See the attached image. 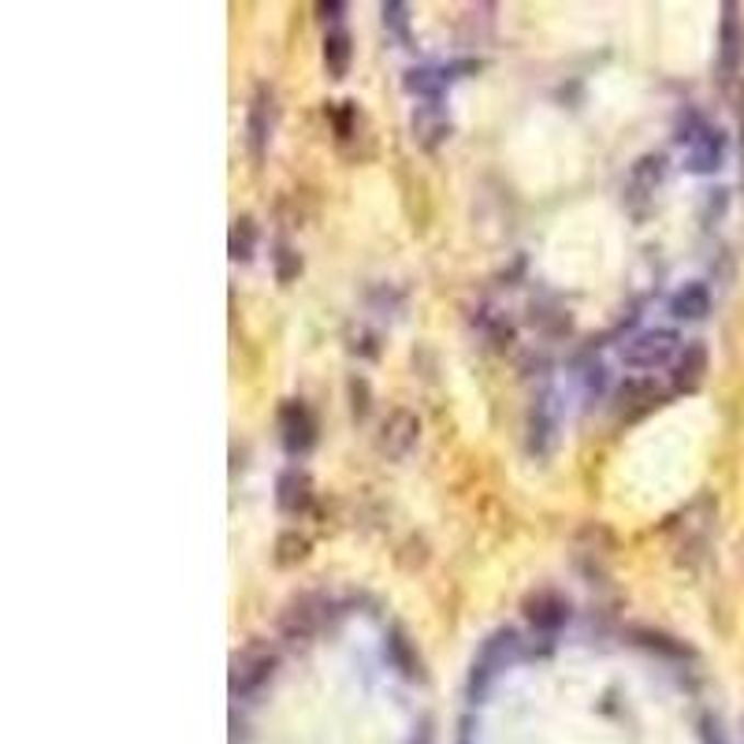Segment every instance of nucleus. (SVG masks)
Returning a JSON list of instances; mask_svg holds the SVG:
<instances>
[{
  "instance_id": "18",
  "label": "nucleus",
  "mask_w": 744,
  "mask_h": 744,
  "mask_svg": "<svg viewBox=\"0 0 744 744\" xmlns=\"http://www.w3.org/2000/svg\"><path fill=\"white\" fill-rule=\"evenodd\" d=\"M257 247H261L257 220H253V216H234L231 234H228V257L234 265H250V261L257 257Z\"/></svg>"
},
{
  "instance_id": "16",
  "label": "nucleus",
  "mask_w": 744,
  "mask_h": 744,
  "mask_svg": "<svg viewBox=\"0 0 744 744\" xmlns=\"http://www.w3.org/2000/svg\"><path fill=\"white\" fill-rule=\"evenodd\" d=\"M659 402H663V391H659V384L652 376H629V380L618 384V394H615L618 417H626V421L644 417V413L655 410Z\"/></svg>"
},
{
  "instance_id": "6",
  "label": "nucleus",
  "mask_w": 744,
  "mask_h": 744,
  "mask_svg": "<svg viewBox=\"0 0 744 744\" xmlns=\"http://www.w3.org/2000/svg\"><path fill=\"white\" fill-rule=\"evenodd\" d=\"M682 146H685V168H689L693 175H711L722 168V160H726V135H722L719 127H711L708 119L693 116L689 127L682 130Z\"/></svg>"
},
{
  "instance_id": "20",
  "label": "nucleus",
  "mask_w": 744,
  "mask_h": 744,
  "mask_svg": "<svg viewBox=\"0 0 744 744\" xmlns=\"http://www.w3.org/2000/svg\"><path fill=\"white\" fill-rule=\"evenodd\" d=\"M671 313L677 320H703V317H708L711 313V290H708V284L693 279V284H685L682 290H674Z\"/></svg>"
},
{
  "instance_id": "21",
  "label": "nucleus",
  "mask_w": 744,
  "mask_h": 744,
  "mask_svg": "<svg viewBox=\"0 0 744 744\" xmlns=\"http://www.w3.org/2000/svg\"><path fill=\"white\" fill-rule=\"evenodd\" d=\"M629 637H633V644L648 648V652H655V655H663V659H693V648L689 644H682L677 637L659 633V629L637 626V629H629Z\"/></svg>"
},
{
  "instance_id": "25",
  "label": "nucleus",
  "mask_w": 744,
  "mask_h": 744,
  "mask_svg": "<svg viewBox=\"0 0 744 744\" xmlns=\"http://www.w3.org/2000/svg\"><path fill=\"white\" fill-rule=\"evenodd\" d=\"M272 265H276V279H279V284H290V279H295L298 272H301V257L287 247V242H279L276 253H272Z\"/></svg>"
},
{
  "instance_id": "3",
  "label": "nucleus",
  "mask_w": 744,
  "mask_h": 744,
  "mask_svg": "<svg viewBox=\"0 0 744 744\" xmlns=\"http://www.w3.org/2000/svg\"><path fill=\"white\" fill-rule=\"evenodd\" d=\"M666 183V153H644L629 164L626 186H621V202L633 213V220H644L655 205V194Z\"/></svg>"
},
{
  "instance_id": "4",
  "label": "nucleus",
  "mask_w": 744,
  "mask_h": 744,
  "mask_svg": "<svg viewBox=\"0 0 744 744\" xmlns=\"http://www.w3.org/2000/svg\"><path fill=\"white\" fill-rule=\"evenodd\" d=\"M562 432V394L554 388H543L533 394L529 417H525V447L533 458H548Z\"/></svg>"
},
{
  "instance_id": "9",
  "label": "nucleus",
  "mask_w": 744,
  "mask_h": 744,
  "mask_svg": "<svg viewBox=\"0 0 744 744\" xmlns=\"http://www.w3.org/2000/svg\"><path fill=\"white\" fill-rule=\"evenodd\" d=\"M711 522H714L711 499H696L682 517H674L671 533H674L677 562H693L696 554H703V548H708V536H711Z\"/></svg>"
},
{
  "instance_id": "24",
  "label": "nucleus",
  "mask_w": 744,
  "mask_h": 744,
  "mask_svg": "<svg viewBox=\"0 0 744 744\" xmlns=\"http://www.w3.org/2000/svg\"><path fill=\"white\" fill-rule=\"evenodd\" d=\"M380 15H384V26H388V31L399 37L402 45L413 42V34H410V4H402V0H384Z\"/></svg>"
},
{
  "instance_id": "2",
  "label": "nucleus",
  "mask_w": 744,
  "mask_h": 744,
  "mask_svg": "<svg viewBox=\"0 0 744 744\" xmlns=\"http://www.w3.org/2000/svg\"><path fill=\"white\" fill-rule=\"evenodd\" d=\"M517 655H522V637H517L511 626L495 629V633L480 644V652L473 659V671H469V700L473 703L484 700L488 689H492V682L514 663Z\"/></svg>"
},
{
  "instance_id": "12",
  "label": "nucleus",
  "mask_w": 744,
  "mask_h": 744,
  "mask_svg": "<svg viewBox=\"0 0 744 744\" xmlns=\"http://www.w3.org/2000/svg\"><path fill=\"white\" fill-rule=\"evenodd\" d=\"M522 615L536 633L554 637L570 621V599L554 588H536L522 599Z\"/></svg>"
},
{
  "instance_id": "26",
  "label": "nucleus",
  "mask_w": 744,
  "mask_h": 744,
  "mask_svg": "<svg viewBox=\"0 0 744 744\" xmlns=\"http://www.w3.org/2000/svg\"><path fill=\"white\" fill-rule=\"evenodd\" d=\"M332 124H335V135L346 142V138L354 135V127H357V105H354V101H343L339 108H332Z\"/></svg>"
},
{
  "instance_id": "28",
  "label": "nucleus",
  "mask_w": 744,
  "mask_h": 744,
  "mask_svg": "<svg viewBox=\"0 0 744 744\" xmlns=\"http://www.w3.org/2000/svg\"><path fill=\"white\" fill-rule=\"evenodd\" d=\"M700 733H703V744H726V737H722V730H719V719H711V714H703V722H700Z\"/></svg>"
},
{
  "instance_id": "8",
  "label": "nucleus",
  "mask_w": 744,
  "mask_h": 744,
  "mask_svg": "<svg viewBox=\"0 0 744 744\" xmlns=\"http://www.w3.org/2000/svg\"><path fill=\"white\" fill-rule=\"evenodd\" d=\"M276 425H279V444H284L290 458H306L309 450L317 447V436H320L317 413L301 399H287L284 407H279Z\"/></svg>"
},
{
  "instance_id": "15",
  "label": "nucleus",
  "mask_w": 744,
  "mask_h": 744,
  "mask_svg": "<svg viewBox=\"0 0 744 744\" xmlns=\"http://www.w3.org/2000/svg\"><path fill=\"white\" fill-rule=\"evenodd\" d=\"M410 130H413V142L421 149H439L450 138V112L444 108V101H425V105L413 108L410 116Z\"/></svg>"
},
{
  "instance_id": "14",
  "label": "nucleus",
  "mask_w": 744,
  "mask_h": 744,
  "mask_svg": "<svg viewBox=\"0 0 744 744\" xmlns=\"http://www.w3.org/2000/svg\"><path fill=\"white\" fill-rule=\"evenodd\" d=\"M744 68V15L741 4H722V23H719V71L733 79Z\"/></svg>"
},
{
  "instance_id": "30",
  "label": "nucleus",
  "mask_w": 744,
  "mask_h": 744,
  "mask_svg": "<svg viewBox=\"0 0 744 744\" xmlns=\"http://www.w3.org/2000/svg\"><path fill=\"white\" fill-rule=\"evenodd\" d=\"M461 744H469V733H466V737H461Z\"/></svg>"
},
{
  "instance_id": "1",
  "label": "nucleus",
  "mask_w": 744,
  "mask_h": 744,
  "mask_svg": "<svg viewBox=\"0 0 744 744\" xmlns=\"http://www.w3.org/2000/svg\"><path fill=\"white\" fill-rule=\"evenodd\" d=\"M335 615H339L335 599L328 596V592H301V596L287 603L284 615H279V637H284L287 644H309V640H317L332 626Z\"/></svg>"
},
{
  "instance_id": "17",
  "label": "nucleus",
  "mask_w": 744,
  "mask_h": 744,
  "mask_svg": "<svg viewBox=\"0 0 744 744\" xmlns=\"http://www.w3.org/2000/svg\"><path fill=\"white\" fill-rule=\"evenodd\" d=\"M703 380H708V346L703 343H685L682 354L674 357V373H671V384L677 394H693L703 388Z\"/></svg>"
},
{
  "instance_id": "5",
  "label": "nucleus",
  "mask_w": 744,
  "mask_h": 744,
  "mask_svg": "<svg viewBox=\"0 0 744 744\" xmlns=\"http://www.w3.org/2000/svg\"><path fill=\"white\" fill-rule=\"evenodd\" d=\"M682 346L685 343L674 328H652V332H640L633 339H626L621 362H626L629 369L655 373V369H663V365H674V357L682 354Z\"/></svg>"
},
{
  "instance_id": "23",
  "label": "nucleus",
  "mask_w": 744,
  "mask_h": 744,
  "mask_svg": "<svg viewBox=\"0 0 744 744\" xmlns=\"http://www.w3.org/2000/svg\"><path fill=\"white\" fill-rule=\"evenodd\" d=\"M309 536H301L298 529H287V533H279V540H276V566L279 570H290V566H298V562H306L309 559Z\"/></svg>"
},
{
  "instance_id": "19",
  "label": "nucleus",
  "mask_w": 744,
  "mask_h": 744,
  "mask_svg": "<svg viewBox=\"0 0 744 744\" xmlns=\"http://www.w3.org/2000/svg\"><path fill=\"white\" fill-rule=\"evenodd\" d=\"M324 71L332 75V79H346L351 75V64H354V42L351 34L343 31V26H335V31L324 34Z\"/></svg>"
},
{
  "instance_id": "13",
  "label": "nucleus",
  "mask_w": 744,
  "mask_h": 744,
  "mask_svg": "<svg viewBox=\"0 0 744 744\" xmlns=\"http://www.w3.org/2000/svg\"><path fill=\"white\" fill-rule=\"evenodd\" d=\"M313 503H317L313 477H309L306 469H298V466H287L284 473L276 477V506H279V514L301 517V514L313 511Z\"/></svg>"
},
{
  "instance_id": "22",
  "label": "nucleus",
  "mask_w": 744,
  "mask_h": 744,
  "mask_svg": "<svg viewBox=\"0 0 744 744\" xmlns=\"http://www.w3.org/2000/svg\"><path fill=\"white\" fill-rule=\"evenodd\" d=\"M388 659L402 671V677H410V682H417L421 677V659L413 652V644L407 640L402 629H391L388 633Z\"/></svg>"
},
{
  "instance_id": "27",
  "label": "nucleus",
  "mask_w": 744,
  "mask_h": 744,
  "mask_svg": "<svg viewBox=\"0 0 744 744\" xmlns=\"http://www.w3.org/2000/svg\"><path fill=\"white\" fill-rule=\"evenodd\" d=\"M313 12L324 19V23H339V19L346 15V4H343V0H320Z\"/></svg>"
},
{
  "instance_id": "11",
  "label": "nucleus",
  "mask_w": 744,
  "mask_h": 744,
  "mask_svg": "<svg viewBox=\"0 0 744 744\" xmlns=\"http://www.w3.org/2000/svg\"><path fill=\"white\" fill-rule=\"evenodd\" d=\"M421 444V417L413 410H391L376 436V450L388 461H402Z\"/></svg>"
},
{
  "instance_id": "7",
  "label": "nucleus",
  "mask_w": 744,
  "mask_h": 744,
  "mask_svg": "<svg viewBox=\"0 0 744 744\" xmlns=\"http://www.w3.org/2000/svg\"><path fill=\"white\" fill-rule=\"evenodd\" d=\"M279 655L268 644H250L242 652L231 655V696L234 700H247V696L261 693L265 685L276 677Z\"/></svg>"
},
{
  "instance_id": "10",
  "label": "nucleus",
  "mask_w": 744,
  "mask_h": 744,
  "mask_svg": "<svg viewBox=\"0 0 744 744\" xmlns=\"http://www.w3.org/2000/svg\"><path fill=\"white\" fill-rule=\"evenodd\" d=\"M272 130H276V90H272L268 82H261V87L253 90L250 108H247V149L253 164H261V160L268 157Z\"/></svg>"
},
{
  "instance_id": "29",
  "label": "nucleus",
  "mask_w": 744,
  "mask_h": 744,
  "mask_svg": "<svg viewBox=\"0 0 744 744\" xmlns=\"http://www.w3.org/2000/svg\"><path fill=\"white\" fill-rule=\"evenodd\" d=\"M413 744H428V733H421V737H413Z\"/></svg>"
}]
</instances>
